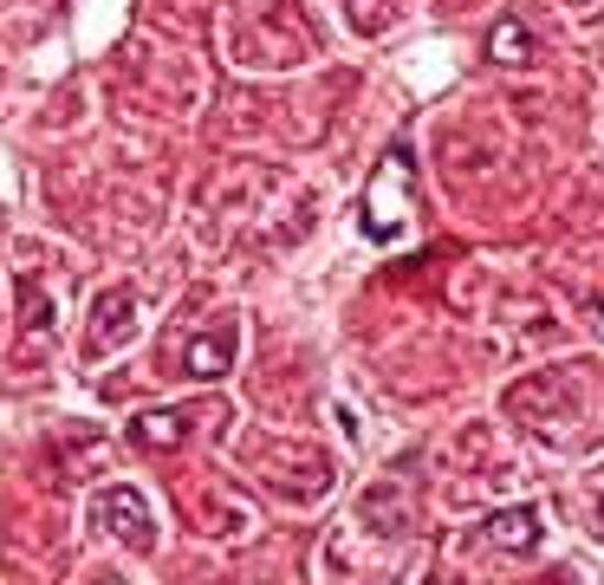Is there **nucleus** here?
Segmentation results:
<instances>
[{"mask_svg":"<svg viewBox=\"0 0 604 585\" xmlns=\"http://www.w3.org/2000/svg\"><path fill=\"white\" fill-rule=\"evenodd\" d=\"M487 53H494V59H527V26H514V20L494 26V46H487Z\"/></svg>","mask_w":604,"mask_h":585,"instance_id":"obj_1","label":"nucleus"}]
</instances>
